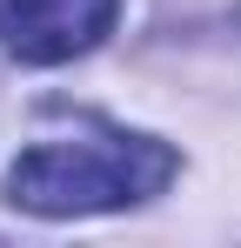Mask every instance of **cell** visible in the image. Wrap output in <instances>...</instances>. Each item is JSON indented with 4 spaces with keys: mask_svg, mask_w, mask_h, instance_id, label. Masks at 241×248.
<instances>
[{
    "mask_svg": "<svg viewBox=\"0 0 241 248\" xmlns=\"http://www.w3.org/2000/svg\"><path fill=\"white\" fill-rule=\"evenodd\" d=\"M120 0H0V47L27 67H60L114 27Z\"/></svg>",
    "mask_w": 241,
    "mask_h": 248,
    "instance_id": "obj_2",
    "label": "cell"
},
{
    "mask_svg": "<svg viewBox=\"0 0 241 248\" xmlns=\"http://www.w3.org/2000/svg\"><path fill=\"white\" fill-rule=\"evenodd\" d=\"M167 174H174V155L161 141L87 127L67 141L27 148L7 174V202L27 215H101V208H134L161 195Z\"/></svg>",
    "mask_w": 241,
    "mask_h": 248,
    "instance_id": "obj_1",
    "label": "cell"
}]
</instances>
